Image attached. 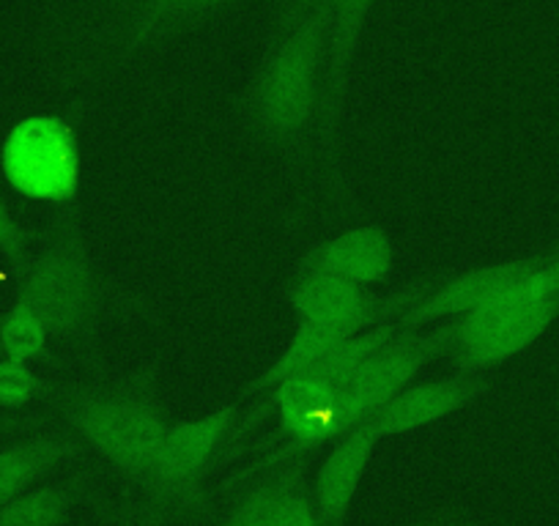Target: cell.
Wrapping results in <instances>:
<instances>
[{"mask_svg":"<svg viewBox=\"0 0 559 526\" xmlns=\"http://www.w3.org/2000/svg\"><path fill=\"white\" fill-rule=\"evenodd\" d=\"M326 61L330 45L321 0H286L247 101L252 129L266 146L292 154L308 148L324 112Z\"/></svg>","mask_w":559,"mask_h":526,"instance_id":"1","label":"cell"},{"mask_svg":"<svg viewBox=\"0 0 559 526\" xmlns=\"http://www.w3.org/2000/svg\"><path fill=\"white\" fill-rule=\"evenodd\" d=\"M559 319V247L483 308L448 321V357L464 373H486L535 346Z\"/></svg>","mask_w":559,"mask_h":526,"instance_id":"2","label":"cell"},{"mask_svg":"<svg viewBox=\"0 0 559 526\" xmlns=\"http://www.w3.org/2000/svg\"><path fill=\"white\" fill-rule=\"evenodd\" d=\"M401 330H406L401 319H390L384 324L370 326L362 335L343 343L337 351H332L316 368L292 375V379L274 386V390H269L263 409L277 411L280 433H283L286 444L274 455H269L266 464H263L266 469L288 466L292 461H299L305 453L319 447L324 439H332L337 404H341V395L348 386V381H352V375L357 373L359 364L376 348L384 346Z\"/></svg>","mask_w":559,"mask_h":526,"instance_id":"3","label":"cell"},{"mask_svg":"<svg viewBox=\"0 0 559 526\" xmlns=\"http://www.w3.org/2000/svg\"><path fill=\"white\" fill-rule=\"evenodd\" d=\"M63 415L80 442L94 447L123 477L148 488L159 444L168 431V420L154 392L146 386L78 392L69 398Z\"/></svg>","mask_w":559,"mask_h":526,"instance_id":"4","label":"cell"},{"mask_svg":"<svg viewBox=\"0 0 559 526\" xmlns=\"http://www.w3.org/2000/svg\"><path fill=\"white\" fill-rule=\"evenodd\" d=\"M17 299L39 313L56 340L88 335L102 313V288L85 241L74 230L58 236L28 263Z\"/></svg>","mask_w":559,"mask_h":526,"instance_id":"5","label":"cell"},{"mask_svg":"<svg viewBox=\"0 0 559 526\" xmlns=\"http://www.w3.org/2000/svg\"><path fill=\"white\" fill-rule=\"evenodd\" d=\"M0 174L17 195L63 206L83 184V152L72 123L36 112L14 123L0 146Z\"/></svg>","mask_w":559,"mask_h":526,"instance_id":"6","label":"cell"},{"mask_svg":"<svg viewBox=\"0 0 559 526\" xmlns=\"http://www.w3.org/2000/svg\"><path fill=\"white\" fill-rule=\"evenodd\" d=\"M450 335L448 326L437 324L433 330H401L381 348H376L357 368L348 386L343 390L335 411V431H348L368 422L381 406L390 404L397 392L414 384L423 370L437 357H448Z\"/></svg>","mask_w":559,"mask_h":526,"instance_id":"7","label":"cell"},{"mask_svg":"<svg viewBox=\"0 0 559 526\" xmlns=\"http://www.w3.org/2000/svg\"><path fill=\"white\" fill-rule=\"evenodd\" d=\"M428 291L431 286L426 283H412L401 291L376 294L373 288L357 286L326 272L299 270V277L288 288V302L299 321L365 332L390 319H401Z\"/></svg>","mask_w":559,"mask_h":526,"instance_id":"8","label":"cell"},{"mask_svg":"<svg viewBox=\"0 0 559 526\" xmlns=\"http://www.w3.org/2000/svg\"><path fill=\"white\" fill-rule=\"evenodd\" d=\"M236 420H239V406H223L198 420L168 422L146 491L163 502L195 499L219 442L228 437Z\"/></svg>","mask_w":559,"mask_h":526,"instance_id":"9","label":"cell"},{"mask_svg":"<svg viewBox=\"0 0 559 526\" xmlns=\"http://www.w3.org/2000/svg\"><path fill=\"white\" fill-rule=\"evenodd\" d=\"M491 390V381L486 373H464L448 375L437 381H414L406 390H401L386 406H381L368 426L376 437L384 439L414 433L419 428H428L433 422H442L453 417L455 411L466 409L469 404L480 401Z\"/></svg>","mask_w":559,"mask_h":526,"instance_id":"10","label":"cell"},{"mask_svg":"<svg viewBox=\"0 0 559 526\" xmlns=\"http://www.w3.org/2000/svg\"><path fill=\"white\" fill-rule=\"evenodd\" d=\"M532 261L535 255L486 263V266H475V270H466L442 283H433L431 291L401 315V324L406 330H426V326L461 319V315L483 308L488 299L502 294L508 286H513L530 270Z\"/></svg>","mask_w":559,"mask_h":526,"instance_id":"11","label":"cell"},{"mask_svg":"<svg viewBox=\"0 0 559 526\" xmlns=\"http://www.w3.org/2000/svg\"><path fill=\"white\" fill-rule=\"evenodd\" d=\"M379 442L381 439L368 422L330 439V453L324 455L310 486L321 526H343V521L348 518V510L368 475Z\"/></svg>","mask_w":559,"mask_h":526,"instance_id":"12","label":"cell"},{"mask_svg":"<svg viewBox=\"0 0 559 526\" xmlns=\"http://www.w3.org/2000/svg\"><path fill=\"white\" fill-rule=\"evenodd\" d=\"M299 270L326 272L357 286L376 288L395 270V247L386 230L376 225H359L310 250Z\"/></svg>","mask_w":559,"mask_h":526,"instance_id":"13","label":"cell"},{"mask_svg":"<svg viewBox=\"0 0 559 526\" xmlns=\"http://www.w3.org/2000/svg\"><path fill=\"white\" fill-rule=\"evenodd\" d=\"M321 7H324L326 14V45H330L321 132L330 141L343 116L348 83H352L354 58H357L365 23H368L370 12H373L376 0H321Z\"/></svg>","mask_w":559,"mask_h":526,"instance_id":"14","label":"cell"},{"mask_svg":"<svg viewBox=\"0 0 559 526\" xmlns=\"http://www.w3.org/2000/svg\"><path fill=\"white\" fill-rule=\"evenodd\" d=\"M234 3L239 0H132L118 25L116 52L121 58L134 56L165 36L225 12Z\"/></svg>","mask_w":559,"mask_h":526,"instance_id":"15","label":"cell"},{"mask_svg":"<svg viewBox=\"0 0 559 526\" xmlns=\"http://www.w3.org/2000/svg\"><path fill=\"white\" fill-rule=\"evenodd\" d=\"M83 444L78 439L36 437L0 447V504L23 497L52 469L78 458Z\"/></svg>","mask_w":559,"mask_h":526,"instance_id":"16","label":"cell"},{"mask_svg":"<svg viewBox=\"0 0 559 526\" xmlns=\"http://www.w3.org/2000/svg\"><path fill=\"white\" fill-rule=\"evenodd\" d=\"M357 335H362V332H352L343 330V326L330 324H316V321H299L288 346L280 351V357L274 359L255 381H252L250 395L274 390L277 384L292 379V375L316 368V364L324 362L332 351H337L343 343L352 340V337Z\"/></svg>","mask_w":559,"mask_h":526,"instance_id":"17","label":"cell"},{"mask_svg":"<svg viewBox=\"0 0 559 526\" xmlns=\"http://www.w3.org/2000/svg\"><path fill=\"white\" fill-rule=\"evenodd\" d=\"M72 507V486H36L23 497L0 504V526H67Z\"/></svg>","mask_w":559,"mask_h":526,"instance_id":"18","label":"cell"},{"mask_svg":"<svg viewBox=\"0 0 559 526\" xmlns=\"http://www.w3.org/2000/svg\"><path fill=\"white\" fill-rule=\"evenodd\" d=\"M50 340L45 321L23 299H14L12 308L0 315V357L34 364L47 357Z\"/></svg>","mask_w":559,"mask_h":526,"instance_id":"19","label":"cell"},{"mask_svg":"<svg viewBox=\"0 0 559 526\" xmlns=\"http://www.w3.org/2000/svg\"><path fill=\"white\" fill-rule=\"evenodd\" d=\"M277 475V493L269 507L266 526H321L313 493L305 486L302 466H283V471Z\"/></svg>","mask_w":559,"mask_h":526,"instance_id":"20","label":"cell"},{"mask_svg":"<svg viewBox=\"0 0 559 526\" xmlns=\"http://www.w3.org/2000/svg\"><path fill=\"white\" fill-rule=\"evenodd\" d=\"M41 392V379L28 362L0 357V409H20Z\"/></svg>","mask_w":559,"mask_h":526,"instance_id":"21","label":"cell"},{"mask_svg":"<svg viewBox=\"0 0 559 526\" xmlns=\"http://www.w3.org/2000/svg\"><path fill=\"white\" fill-rule=\"evenodd\" d=\"M277 482L280 475H274L269 477V480H263L261 486L250 488V491L239 499V504L230 510V515L225 518L223 526H266L269 507H272V499L274 493H277Z\"/></svg>","mask_w":559,"mask_h":526,"instance_id":"22","label":"cell"},{"mask_svg":"<svg viewBox=\"0 0 559 526\" xmlns=\"http://www.w3.org/2000/svg\"><path fill=\"white\" fill-rule=\"evenodd\" d=\"M0 258L14 270H28V236L3 198H0Z\"/></svg>","mask_w":559,"mask_h":526,"instance_id":"23","label":"cell"}]
</instances>
